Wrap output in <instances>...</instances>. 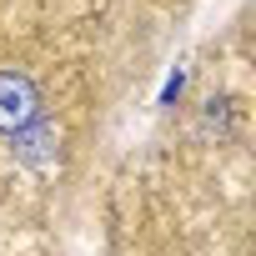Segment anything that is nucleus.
Segmentation results:
<instances>
[{
    "instance_id": "1",
    "label": "nucleus",
    "mask_w": 256,
    "mask_h": 256,
    "mask_svg": "<svg viewBox=\"0 0 256 256\" xmlns=\"http://www.w3.org/2000/svg\"><path fill=\"white\" fill-rule=\"evenodd\" d=\"M40 116V90L26 70H0V131L16 136Z\"/></svg>"
}]
</instances>
